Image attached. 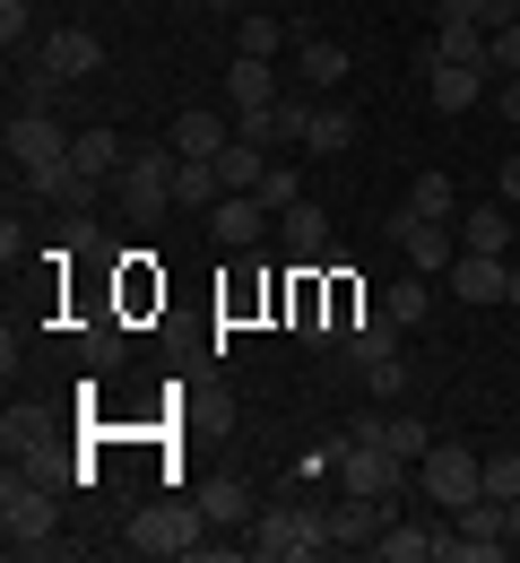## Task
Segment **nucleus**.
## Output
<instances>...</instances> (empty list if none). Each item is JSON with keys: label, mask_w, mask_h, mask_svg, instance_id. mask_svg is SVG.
I'll return each mask as SVG.
<instances>
[{"label": "nucleus", "mask_w": 520, "mask_h": 563, "mask_svg": "<svg viewBox=\"0 0 520 563\" xmlns=\"http://www.w3.org/2000/svg\"><path fill=\"white\" fill-rule=\"evenodd\" d=\"M0 538H9V555H26V563L70 555V538H62V494L44 486L35 468H9V486H0Z\"/></svg>", "instance_id": "nucleus-1"}, {"label": "nucleus", "mask_w": 520, "mask_h": 563, "mask_svg": "<svg viewBox=\"0 0 520 563\" xmlns=\"http://www.w3.org/2000/svg\"><path fill=\"white\" fill-rule=\"evenodd\" d=\"M252 555L261 563H321L330 555V520H321V503H261L252 511Z\"/></svg>", "instance_id": "nucleus-2"}, {"label": "nucleus", "mask_w": 520, "mask_h": 563, "mask_svg": "<svg viewBox=\"0 0 520 563\" xmlns=\"http://www.w3.org/2000/svg\"><path fill=\"white\" fill-rule=\"evenodd\" d=\"M122 538H131L140 555H182V563H200V547H209V511H200V494H191V503H140Z\"/></svg>", "instance_id": "nucleus-3"}, {"label": "nucleus", "mask_w": 520, "mask_h": 563, "mask_svg": "<svg viewBox=\"0 0 520 563\" xmlns=\"http://www.w3.org/2000/svg\"><path fill=\"white\" fill-rule=\"evenodd\" d=\"M330 468H339V494H373V503H399V486H408V460L373 433H347Z\"/></svg>", "instance_id": "nucleus-4"}, {"label": "nucleus", "mask_w": 520, "mask_h": 563, "mask_svg": "<svg viewBox=\"0 0 520 563\" xmlns=\"http://www.w3.org/2000/svg\"><path fill=\"white\" fill-rule=\"evenodd\" d=\"M417 494H425L434 511H468V503L486 494V460L460 451V442H434V451L417 460Z\"/></svg>", "instance_id": "nucleus-5"}, {"label": "nucleus", "mask_w": 520, "mask_h": 563, "mask_svg": "<svg viewBox=\"0 0 520 563\" xmlns=\"http://www.w3.org/2000/svg\"><path fill=\"white\" fill-rule=\"evenodd\" d=\"M174 174H182L174 147H131L122 174H113V200H122L131 217H156V209H174Z\"/></svg>", "instance_id": "nucleus-6"}, {"label": "nucleus", "mask_w": 520, "mask_h": 563, "mask_svg": "<svg viewBox=\"0 0 520 563\" xmlns=\"http://www.w3.org/2000/svg\"><path fill=\"white\" fill-rule=\"evenodd\" d=\"M390 243H399V252H408V269H425V278H443L451 261H460V234H451V217L390 209Z\"/></svg>", "instance_id": "nucleus-7"}, {"label": "nucleus", "mask_w": 520, "mask_h": 563, "mask_svg": "<svg viewBox=\"0 0 520 563\" xmlns=\"http://www.w3.org/2000/svg\"><path fill=\"white\" fill-rule=\"evenodd\" d=\"M321 520H330V555H373V538L390 529V503L339 494V503H321Z\"/></svg>", "instance_id": "nucleus-8"}, {"label": "nucleus", "mask_w": 520, "mask_h": 563, "mask_svg": "<svg viewBox=\"0 0 520 563\" xmlns=\"http://www.w3.org/2000/svg\"><path fill=\"white\" fill-rule=\"evenodd\" d=\"M70 140H78V131H62L53 113H26V104L9 113V165H18V174H35V165H62V156H70Z\"/></svg>", "instance_id": "nucleus-9"}, {"label": "nucleus", "mask_w": 520, "mask_h": 563, "mask_svg": "<svg viewBox=\"0 0 520 563\" xmlns=\"http://www.w3.org/2000/svg\"><path fill=\"white\" fill-rule=\"evenodd\" d=\"M443 278H451L460 303H512V261H504V252H460Z\"/></svg>", "instance_id": "nucleus-10"}, {"label": "nucleus", "mask_w": 520, "mask_h": 563, "mask_svg": "<svg viewBox=\"0 0 520 563\" xmlns=\"http://www.w3.org/2000/svg\"><path fill=\"white\" fill-rule=\"evenodd\" d=\"M225 140H234V122H225V113H209V104L174 113V131H165V147H174V156H191V165H218Z\"/></svg>", "instance_id": "nucleus-11"}, {"label": "nucleus", "mask_w": 520, "mask_h": 563, "mask_svg": "<svg viewBox=\"0 0 520 563\" xmlns=\"http://www.w3.org/2000/svg\"><path fill=\"white\" fill-rule=\"evenodd\" d=\"M417 70H425V96H434V113H468V104L486 96V70H468V62H443V53H417Z\"/></svg>", "instance_id": "nucleus-12"}, {"label": "nucleus", "mask_w": 520, "mask_h": 563, "mask_svg": "<svg viewBox=\"0 0 520 563\" xmlns=\"http://www.w3.org/2000/svg\"><path fill=\"white\" fill-rule=\"evenodd\" d=\"M18 191H26V200H44V209H96V183H87V174H78L70 156H62V165H35V174H18Z\"/></svg>", "instance_id": "nucleus-13"}, {"label": "nucleus", "mask_w": 520, "mask_h": 563, "mask_svg": "<svg viewBox=\"0 0 520 563\" xmlns=\"http://www.w3.org/2000/svg\"><path fill=\"white\" fill-rule=\"evenodd\" d=\"M44 70H53V78H96V70H104L96 26H53V35H44Z\"/></svg>", "instance_id": "nucleus-14"}, {"label": "nucleus", "mask_w": 520, "mask_h": 563, "mask_svg": "<svg viewBox=\"0 0 520 563\" xmlns=\"http://www.w3.org/2000/svg\"><path fill=\"white\" fill-rule=\"evenodd\" d=\"M434 538H443V520H425V529H417V520H390V529L373 538V563H425Z\"/></svg>", "instance_id": "nucleus-15"}, {"label": "nucleus", "mask_w": 520, "mask_h": 563, "mask_svg": "<svg viewBox=\"0 0 520 563\" xmlns=\"http://www.w3.org/2000/svg\"><path fill=\"white\" fill-rule=\"evenodd\" d=\"M261 217H269L261 191H225L218 209H209V225H218V243H252V234H261Z\"/></svg>", "instance_id": "nucleus-16"}, {"label": "nucleus", "mask_w": 520, "mask_h": 563, "mask_svg": "<svg viewBox=\"0 0 520 563\" xmlns=\"http://www.w3.org/2000/svg\"><path fill=\"white\" fill-rule=\"evenodd\" d=\"M408 339V321H390L381 303H356V364H381V355H399Z\"/></svg>", "instance_id": "nucleus-17"}, {"label": "nucleus", "mask_w": 520, "mask_h": 563, "mask_svg": "<svg viewBox=\"0 0 520 563\" xmlns=\"http://www.w3.org/2000/svg\"><path fill=\"white\" fill-rule=\"evenodd\" d=\"M200 511H209V529H252L261 503H252V486H234V477H209V486H200Z\"/></svg>", "instance_id": "nucleus-18"}, {"label": "nucleus", "mask_w": 520, "mask_h": 563, "mask_svg": "<svg viewBox=\"0 0 520 563\" xmlns=\"http://www.w3.org/2000/svg\"><path fill=\"white\" fill-rule=\"evenodd\" d=\"M225 96H234V104H278V70H269L261 53H234V62H225Z\"/></svg>", "instance_id": "nucleus-19"}, {"label": "nucleus", "mask_w": 520, "mask_h": 563, "mask_svg": "<svg viewBox=\"0 0 520 563\" xmlns=\"http://www.w3.org/2000/svg\"><path fill=\"white\" fill-rule=\"evenodd\" d=\"M122 156H131V147L113 140V131H78V140H70V165L87 174V183H113V174H122Z\"/></svg>", "instance_id": "nucleus-20"}, {"label": "nucleus", "mask_w": 520, "mask_h": 563, "mask_svg": "<svg viewBox=\"0 0 520 563\" xmlns=\"http://www.w3.org/2000/svg\"><path fill=\"white\" fill-rule=\"evenodd\" d=\"M373 303H381L390 321H408V330H417V321L434 312V286H425V269H417V278H390L381 295H373Z\"/></svg>", "instance_id": "nucleus-21"}, {"label": "nucleus", "mask_w": 520, "mask_h": 563, "mask_svg": "<svg viewBox=\"0 0 520 563\" xmlns=\"http://www.w3.org/2000/svg\"><path fill=\"white\" fill-rule=\"evenodd\" d=\"M504 243H512V209H504V200L460 217V252H504Z\"/></svg>", "instance_id": "nucleus-22"}, {"label": "nucleus", "mask_w": 520, "mask_h": 563, "mask_svg": "<svg viewBox=\"0 0 520 563\" xmlns=\"http://www.w3.org/2000/svg\"><path fill=\"white\" fill-rule=\"evenodd\" d=\"M44 433H53V408H35V399H18V408L0 417V442H9V460H18V451H44Z\"/></svg>", "instance_id": "nucleus-23"}, {"label": "nucleus", "mask_w": 520, "mask_h": 563, "mask_svg": "<svg viewBox=\"0 0 520 563\" xmlns=\"http://www.w3.org/2000/svg\"><path fill=\"white\" fill-rule=\"evenodd\" d=\"M296 78H303V87H321V96H330V87L347 78V53H339L330 35H312V44H303V53H296Z\"/></svg>", "instance_id": "nucleus-24"}, {"label": "nucleus", "mask_w": 520, "mask_h": 563, "mask_svg": "<svg viewBox=\"0 0 520 563\" xmlns=\"http://www.w3.org/2000/svg\"><path fill=\"white\" fill-rule=\"evenodd\" d=\"M218 200H225V174L182 156V174H174V209H218Z\"/></svg>", "instance_id": "nucleus-25"}, {"label": "nucleus", "mask_w": 520, "mask_h": 563, "mask_svg": "<svg viewBox=\"0 0 520 563\" xmlns=\"http://www.w3.org/2000/svg\"><path fill=\"white\" fill-rule=\"evenodd\" d=\"M347 140H356V113H347V104H312V131H303V147H312V156H339Z\"/></svg>", "instance_id": "nucleus-26"}, {"label": "nucleus", "mask_w": 520, "mask_h": 563, "mask_svg": "<svg viewBox=\"0 0 520 563\" xmlns=\"http://www.w3.org/2000/svg\"><path fill=\"white\" fill-rule=\"evenodd\" d=\"M218 174H225V191H261V183H269V156H261L252 140H225Z\"/></svg>", "instance_id": "nucleus-27"}, {"label": "nucleus", "mask_w": 520, "mask_h": 563, "mask_svg": "<svg viewBox=\"0 0 520 563\" xmlns=\"http://www.w3.org/2000/svg\"><path fill=\"white\" fill-rule=\"evenodd\" d=\"M381 442H390V451H399L408 468H417V460L434 451V433H425V424H417V417H381Z\"/></svg>", "instance_id": "nucleus-28"}, {"label": "nucleus", "mask_w": 520, "mask_h": 563, "mask_svg": "<svg viewBox=\"0 0 520 563\" xmlns=\"http://www.w3.org/2000/svg\"><path fill=\"white\" fill-rule=\"evenodd\" d=\"M408 209L417 217H451V174H417V183H408Z\"/></svg>", "instance_id": "nucleus-29"}, {"label": "nucleus", "mask_w": 520, "mask_h": 563, "mask_svg": "<svg viewBox=\"0 0 520 563\" xmlns=\"http://www.w3.org/2000/svg\"><path fill=\"white\" fill-rule=\"evenodd\" d=\"M234 140L269 147V140H278V104H234Z\"/></svg>", "instance_id": "nucleus-30"}, {"label": "nucleus", "mask_w": 520, "mask_h": 563, "mask_svg": "<svg viewBox=\"0 0 520 563\" xmlns=\"http://www.w3.org/2000/svg\"><path fill=\"white\" fill-rule=\"evenodd\" d=\"M486 494H495V503L520 494V451H495V460H486Z\"/></svg>", "instance_id": "nucleus-31"}, {"label": "nucleus", "mask_w": 520, "mask_h": 563, "mask_svg": "<svg viewBox=\"0 0 520 563\" xmlns=\"http://www.w3.org/2000/svg\"><path fill=\"white\" fill-rule=\"evenodd\" d=\"M486 70L520 78V18H512V26H495V44H486Z\"/></svg>", "instance_id": "nucleus-32"}, {"label": "nucleus", "mask_w": 520, "mask_h": 563, "mask_svg": "<svg viewBox=\"0 0 520 563\" xmlns=\"http://www.w3.org/2000/svg\"><path fill=\"white\" fill-rule=\"evenodd\" d=\"M278 44H287V26H278V18H243V53H261V62H269Z\"/></svg>", "instance_id": "nucleus-33"}, {"label": "nucleus", "mask_w": 520, "mask_h": 563, "mask_svg": "<svg viewBox=\"0 0 520 563\" xmlns=\"http://www.w3.org/2000/svg\"><path fill=\"white\" fill-rule=\"evenodd\" d=\"M26 26H35V0H0V44H9V53L26 44Z\"/></svg>", "instance_id": "nucleus-34"}, {"label": "nucleus", "mask_w": 520, "mask_h": 563, "mask_svg": "<svg viewBox=\"0 0 520 563\" xmlns=\"http://www.w3.org/2000/svg\"><path fill=\"white\" fill-rule=\"evenodd\" d=\"M365 382H373V399H399V390H408V364L381 355V364H365Z\"/></svg>", "instance_id": "nucleus-35"}, {"label": "nucleus", "mask_w": 520, "mask_h": 563, "mask_svg": "<svg viewBox=\"0 0 520 563\" xmlns=\"http://www.w3.org/2000/svg\"><path fill=\"white\" fill-rule=\"evenodd\" d=\"M287 243H296V252H312V243H321V209H287Z\"/></svg>", "instance_id": "nucleus-36"}, {"label": "nucleus", "mask_w": 520, "mask_h": 563, "mask_svg": "<svg viewBox=\"0 0 520 563\" xmlns=\"http://www.w3.org/2000/svg\"><path fill=\"white\" fill-rule=\"evenodd\" d=\"M261 200H269V209H296L303 191H296V174H287V165H269V183H261Z\"/></svg>", "instance_id": "nucleus-37"}, {"label": "nucleus", "mask_w": 520, "mask_h": 563, "mask_svg": "<svg viewBox=\"0 0 520 563\" xmlns=\"http://www.w3.org/2000/svg\"><path fill=\"white\" fill-rule=\"evenodd\" d=\"M468 18L495 35V26H512V18H520V0H468Z\"/></svg>", "instance_id": "nucleus-38"}, {"label": "nucleus", "mask_w": 520, "mask_h": 563, "mask_svg": "<svg viewBox=\"0 0 520 563\" xmlns=\"http://www.w3.org/2000/svg\"><path fill=\"white\" fill-rule=\"evenodd\" d=\"M495 200H520V147L504 156V174H495Z\"/></svg>", "instance_id": "nucleus-39"}, {"label": "nucleus", "mask_w": 520, "mask_h": 563, "mask_svg": "<svg viewBox=\"0 0 520 563\" xmlns=\"http://www.w3.org/2000/svg\"><path fill=\"white\" fill-rule=\"evenodd\" d=\"M504 547H512V555H520V494H512V503H504Z\"/></svg>", "instance_id": "nucleus-40"}, {"label": "nucleus", "mask_w": 520, "mask_h": 563, "mask_svg": "<svg viewBox=\"0 0 520 563\" xmlns=\"http://www.w3.org/2000/svg\"><path fill=\"white\" fill-rule=\"evenodd\" d=\"M504 122L520 131V78H504Z\"/></svg>", "instance_id": "nucleus-41"}, {"label": "nucleus", "mask_w": 520, "mask_h": 563, "mask_svg": "<svg viewBox=\"0 0 520 563\" xmlns=\"http://www.w3.org/2000/svg\"><path fill=\"white\" fill-rule=\"evenodd\" d=\"M512 303H520V261H512Z\"/></svg>", "instance_id": "nucleus-42"}, {"label": "nucleus", "mask_w": 520, "mask_h": 563, "mask_svg": "<svg viewBox=\"0 0 520 563\" xmlns=\"http://www.w3.org/2000/svg\"><path fill=\"white\" fill-rule=\"evenodd\" d=\"M209 9H234V0H209Z\"/></svg>", "instance_id": "nucleus-43"}]
</instances>
